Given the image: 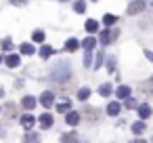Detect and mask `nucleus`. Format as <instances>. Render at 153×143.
Listing matches in <instances>:
<instances>
[{
	"mask_svg": "<svg viewBox=\"0 0 153 143\" xmlns=\"http://www.w3.org/2000/svg\"><path fill=\"white\" fill-rule=\"evenodd\" d=\"M113 65H115V57H109V61H107V67H109V70H113Z\"/></svg>",
	"mask_w": 153,
	"mask_h": 143,
	"instance_id": "32",
	"label": "nucleus"
},
{
	"mask_svg": "<svg viewBox=\"0 0 153 143\" xmlns=\"http://www.w3.org/2000/svg\"><path fill=\"white\" fill-rule=\"evenodd\" d=\"M78 46H80V42H78L76 38H69V40L65 42V51H69V53H74V51H78Z\"/></svg>",
	"mask_w": 153,
	"mask_h": 143,
	"instance_id": "14",
	"label": "nucleus"
},
{
	"mask_svg": "<svg viewBox=\"0 0 153 143\" xmlns=\"http://www.w3.org/2000/svg\"><path fill=\"white\" fill-rule=\"evenodd\" d=\"M2 112H4V120H7V122H11V120L17 118V105H15V103H7Z\"/></svg>",
	"mask_w": 153,
	"mask_h": 143,
	"instance_id": "3",
	"label": "nucleus"
},
{
	"mask_svg": "<svg viewBox=\"0 0 153 143\" xmlns=\"http://www.w3.org/2000/svg\"><path fill=\"white\" fill-rule=\"evenodd\" d=\"M2 95H4V91H2V88H0V97H2Z\"/></svg>",
	"mask_w": 153,
	"mask_h": 143,
	"instance_id": "35",
	"label": "nucleus"
},
{
	"mask_svg": "<svg viewBox=\"0 0 153 143\" xmlns=\"http://www.w3.org/2000/svg\"><path fill=\"white\" fill-rule=\"evenodd\" d=\"M94 44H97V42H94V38H86V40L82 42L84 51H92V49H94Z\"/></svg>",
	"mask_w": 153,
	"mask_h": 143,
	"instance_id": "23",
	"label": "nucleus"
},
{
	"mask_svg": "<svg viewBox=\"0 0 153 143\" xmlns=\"http://www.w3.org/2000/svg\"><path fill=\"white\" fill-rule=\"evenodd\" d=\"M23 143H40V135L38 133H27L23 137Z\"/></svg>",
	"mask_w": 153,
	"mask_h": 143,
	"instance_id": "15",
	"label": "nucleus"
},
{
	"mask_svg": "<svg viewBox=\"0 0 153 143\" xmlns=\"http://www.w3.org/2000/svg\"><path fill=\"white\" fill-rule=\"evenodd\" d=\"M145 128H147V126H145V122H143V120L132 124V133H134V135H143V133H145Z\"/></svg>",
	"mask_w": 153,
	"mask_h": 143,
	"instance_id": "17",
	"label": "nucleus"
},
{
	"mask_svg": "<svg viewBox=\"0 0 153 143\" xmlns=\"http://www.w3.org/2000/svg\"><path fill=\"white\" fill-rule=\"evenodd\" d=\"M61 143H78V133H65L63 137H61Z\"/></svg>",
	"mask_w": 153,
	"mask_h": 143,
	"instance_id": "10",
	"label": "nucleus"
},
{
	"mask_svg": "<svg viewBox=\"0 0 153 143\" xmlns=\"http://www.w3.org/2000/svg\"><path fill=\"white\" fill-rule=\"evenodd\" d=\"M0 112H2V109H0Z\"/></svg>",
	"mask_w": 153,
	"mask_h": 143,
	"instance_id": "39",
	"label": "nucleus"
},
{
	"mask_svg": "<svg viewBox=\"0 0 153 143\" xmlns=\"http://www.w3.org/2000/svg\"><path fill=\"white\" fill-rule=\"evenodd\" d=\"M126 107H130V109H132V107H136V101L128 97V99H126Z\"/></svg>",
	"mask_w": 153,
	"mask_h": 143,
	"instance_id": "29",
	"label": "nucleus"
},
{
	"mask_svg": "<svg viewBox=\"0 0 153 143\" xmlns=\"http://www.w3.org/2000/svg\"><path fill=\"white\" fill-rule=\"evenodd\" d=\"M153 112H151V107L147 105V103H143V105H138V118L140 120H145V118H149Z\"/></svg>",
	"mask_w": 153,
	"mask_h": 143,
	"instance_id": "8",
	"label": "nucleus"
},
{
	"mask_svg": "<svg viewBox=\"0 0 153 143\" xmlns=\"http://www.w3.org/2000/svg\"><path fill=\"white\" fill-rule=\"evenodd\" d=\"M122 112V105H120V101H111L109 105H107V114L109 116H117Z\"/></svg>",
	"mask_w": 153,
	"mask_h": 143,
	"instance_id": "6",
	"label": "nucleus"
},
{
	"mask_svg": "<svg viewBox=\"0 0 153 143\" xmlns=\"http://www.w3.org/2000/svg\"><path fill=\"white\" fill-rule=\"evenodd\" d=\"M57 109L65 114L67 109H71V101H63V103H59V105H57Z\"/></svg>",
	"mask_w": 153,
	"mask_h": 143,
	"instance_id": "27",
	"label": "nucleus"
},
{
	"mask_svg": "<svg viewBox=\"0 0 153 143\" xmlns=\"http://www.w3.org/2000/svg\"><path fill=\"white\" fill-rule=\"evenodd\" d=\"M61 2H67V0H61Z\"/></svg>",
	"mask_w": 153,
	"mask_h": 143,
	"instance_id": "38",
	"label": "nucleus"
},
{
	"mask_svg": "<svg viewBox=\"0 0 153 143\" xmlns=\"http://www.w3.org/2000/svg\"><path fill=\"white\" fill-rule=\"evenodd\" d=\"M74 11L76 13H84L86 11V0H76V2H74Z\"/></svg>",
	"mask_w": 153,
	"mask_h": 143,
	"instance_id": "18",
	"label": "nucleus"
},
{
	"mask_svg": "<svg viewBox=\"0 0 153 143\" xmlns=\"http://www.w3.org/2000/svg\"><path fill=\"white\" fill-rule=\"evenodd\" d=\"M82 112H84V116H86L88 120H99V116H101L97 107H84Z\"/></svg>",
	"mask_w": 153,
	"mask_h": 143,
	"instance_id": "7",
	"label": "nucleus"
},
{
	"mask_svg": "<svg viewBox=\"0 0 153 143\" xmlns=\"http://www.w3.org/2000/svg\"><path fill=\"white\" fill-rule=\"evenodd\" d=\"M80 118H82V116H80L78 112H71V109H69V114H65V122H67L69 126H76V124L80 122Z\"/></svg>",
	"mask_w": 153,
	"mask_h": 143,
	"instance_id": "5",
	"label": "nucleus"
},
{
	"mask_svg": "<svg viewBox=\"0 0 153 143\" xmlns=\"http://www.w3.org/2000/svg\"><path fill=\"white\" fill-rule=\"evenodd\" d=\"M0 137H4V133H2V130H0Z\"/></svg>",
	"mask_w": 153,
	"mask_h": 143,
	"instance_id": "36",
	"label": "nucleus"
},
{
	"mask_svg": "<svg viewBox=\"0 0 153 143\" xmlns=\"http://www.w3.org/2000/svg\"><path fill=\"white\" fill-rule=\"evenodd\" d=\"M145 57H147L149 61H153V53H151V51H145Z\"/></svg>",
	"mask_w": 153,
	"mask_h": 143,
	"instance_id": "33",
	"label": "nucleus"
},
{
	"mask_svg": "<svg viewBox=\"0 0 153 143\" xmlns=\"http://www.w3.org/2000/svg\"><path fill=\"white\" fill-rule=\"evenodd\" d=\"M11 49H13V40L11 38H4L2 40V51H11Z\"/></svg>",
	"mask_w": 153,
	"mask_h": 143,
	"instance_id": "28",
	"label": "nucleus"
},
{
	"mask_svg": "<svg viewBox=\"0 0 153 143\" xmlns=\"http://www.w3.org/2000/svg\"><path fill=\"white\" fill-rule=\"evenodd\" d=\"M115 95H117V99H128L130 97V86H117Z\"/></svg>",
	"mask_w": 153,
	"mask_h": 143,
	"instance_id": "12",
	"label": "nucleus"
},
{
	"mask_svg": "<svg viewBox=\"0 0 153 143\" xmlns=\"http://www.w3.org/2000/svg\"><path fill=\"white\" fill-rule=\"evenodd\" d=\"M103 23H105V25L109 28V25L117 23V17H115V15H105V17H103Z\"/></svg>",
	"mask_w": 153,
	"mask_h": 143,
	"instance_id": "22",
	"label": "nucleus"
},
{
	"mask_svg": "<svg viewBox=\"0 0 153 143\" xmlns=\"http://www.w3.org/2000/svg\"><path fill=\"white\" fill-rule=\"evenodd\" d=\"M53 53H55V51H53V49H51L48 44H44V46L40 49V57H42V59H48V57H51Z\"/></svg>",
	"mask_w": 153,
	"mask_h": 143,
	"instance_id": "20",
	"label": "nucleus"
},
{
	"mask_svg": "<svg viewBox=\"0 0 153 143\" xmlns=\"http://www.w3.org/2000/svg\"><path fill=\"white\" fill-rule=\"evenodd\" d=\"M19 51H21L23 55H34V46H32V44H27V42H25V44H21V46H19Z\"/></svg>",
	"mask_w": 153,
	"mask_h": 143,
	"instance_id": "24",
	"label": "nucleus"
},
{
	"mask_svg": "<svg viewBox=\"0 0 153 143\" xmlns=\"http://www.w3.org/2000/svg\"><path fill=\"white\" fill-rule=\"evenodd\" d=\"M88 97H90V88H88V86H86V88H80V91H78V99H80V101H86Z\"/></svg>",
	"mask_w": 153,
	"mask_h": 143,
	"instance_id": "21",
	"label": "nucleus"
},
{
	"mask_svg": "<svg viewBox=\"0 0 153 143\" xmlns=\"http://www.w3.org/2000/svg\"><path fill=\"white\" fill-rule=\"evenodd\" d=\"M21 124H23L25 128H32V126L36 124V118H34L32 114H25V116H21Z\"/></svg>",
	"mask_w": 153,
	"mask_h": 143,
	"instance_id": "9",
	"label": "nucleus"
},
{
	"mask_svg": "<svg viewBox=\"0 0 153 143\" xmlns=\"http://www.w3.org/2000/svg\"><path fill=\"white\" fill-rule=\"evenodd\" d=\"M151 141H153V139H151Z\"/></svg>",
	"mask_w": 153,
	"mask_h": 143,
	"instance_id": "40",
	"label": "nucleus"
},
{
	"mask_svg": "<svg viewBox=\"0 0 153 143\" xmlns=\"http://www.w3.org/2000/svg\"><path fill=\"white\" fill-rule=\"evenodd\" d=\"M21 105H23L25 109H34V107H36V99H34V97H23Z\"/></svg>",
	"mask_w": 153,
	"mask_h": 143,
	"instance_id": "16",
	"label": "nucleus"
},
{
	"mask_svg": "<svg viewBox=\"0 0 153 143\" xmlns=\"http://www.w3.org/2000/svg\"><path fill=\"white\" fill-rule=\"evenodd\" d=\"M4 63H7L9 67H17V65L21 63V59H19V55H9V57L4 59Z\"/></svg>",
	"mask_w": 153,
	"mask_h": 143,
	"instance_id": "11",
	"label": "nucleus"
},
{
	"mask_svg": "<svg viewBox=\"0 0 153 143\" xmlns=\"http://www.w3.org/2000/svg\"><path fill=\"white\" fill-rule=\"evenodd\" d=\"M101 61H103V51L97 55V63H94V67H99V65H101Z\"/></svg>",
	"mask_w": 153,
	"mask_h": 143,
	"instance_id": "31",
	"label": "nucleus"
},
{
	"mask_svg": "<svg viewBox=\"0 0 153 143\" xmlns=\"http://www.w3.org/2000/svg\"><path fill=\"white\" fill-rule=\"evenodd\" d=\"M27 2V0H11V4H15V7H23Z\"/></svg>",
	"mask_w": 153,
	"mask_h": 143,
	"instance_id": "30",
	"label": "nucleus"
},
{
	"mask_svg": "<svg viewBox=\"0 0 153 143\" xmlns=\"http://www.w3.org/2000/svg\"><path fill=\"white\" fill-rule=\"evenodd\" d=\"M40 124H42V128H51L53 126V116L51 114H42L40 116Z\"/></svg>",
	"mask_w": 153,
	"mask_h": 143,
	"instance_id": "13",
	"label": "nucleus"
},
{
	"mask_svg": "<svg viewBox=\"0 0 153 143\" xmlns=\"http://www.w3.org/2000/svg\"><path fill=\"white\" fill-rule=\"evenodd\" d=\"M32 38H34V42H42V40H44V32H42V30H36V32L32 34Z\"/></svg>",
	"mask_w": 153,
	"mask_h": 143,
	"instance_id": "26",
	"label": "nucleus"
},
{
	"mask_svg": "<svg viewBox=\"0 0 153 143\" xmlns=\"http://www.w3.org/2000/svg\"><path fill=\"white\" fill-rule=\"evenodd\" d=\"M0 63H2V57H0Z\"/></svg>",
	"mask_w": 153,
	"mask_h": 143,
	"instance_id": "37",
	"label": "nucleus"
},
{
	"mask_svg": "<svg viewBox=\"0 0 153 143\" xmlns=\"http://www.w3.org/2000/svg\"><path fill=\"white\" fill-rule=\"evenodd\" d=\"M84 28H86V32H90V34H92V32H97V30H99V23H97L94 19H88Z\"/></svg>",
	"mask_w": 153,
	"mask_h": 143,
	"instance_id": "19",
	"label": "nucleus"
},
{
	"mask_svg": "<svg viewBox=\"0 0 153 143\" xmlns=\"http://www.w3.org/2000/svg\"><path fill=\"white\" fill-rule=\"evenodd\" d=\"M117 36H120V30H117V28H113V30L105 28V30H103V34H101V42H103V44H111Z\"/></svg>",
	"mask_w": 153,
	"mask_h": 143,
	"instance_id": "1",
	"label": "nucleus"
},
{
	"mask_svg": "<svg viewBox=\"0 0 153 143\" xmlns=\"http://www.w3.org/2000/svg\"><path fill=\"white\" fill-rule=\"evenodd\" d=\"M40 103H42L46 109H51V107H53V103H55V95H53L51 91L42 93V97H40Z\"/></svg>",
	"mask_w": 153,
	"mask_h": 143,
	"instance_id": "4",
	"label": "nucleus"
},
{
	"mask_svg": "<svg viewBox=\"0 0 153 143\" xmlns=\"http://www.w3.org/2000/svg\"><path fill=\"white\" fill-rule=\"evenodd\" d=\"M143 9H145V0H132L128 4V15H138L143 13Z\"/></svg>",
	"mask_w": 153,
	"mask_h": 143,
	"instance_id": "2",
	"label": "nucleus"
},
{
	"mask_svg": "<svg viewBox=\"0 0 153 143\" xmlns=\"http://www.w3.org/2000/svg\"><path fill=\"white\" fill-rule=\"evenodd\" d=\"M99 93H101L103 97H107V95L111 93V84H109V82H105V84H101V86H99Z\"/></svg>",
	"mask_w": 153,
	"mask_h": 143,
	"instance_id": "25",
	"label": "nucleus"
},
{
	"mask_svg": "<svg viewBox=\"0 0 153 143\" xmlns=\"http://www.w3.org/2000/svg\"><path fill=\"white\" fill-rule=\"evenodd\" d=\"M130 143H147V141H143V139H132Z\"/></svg>",
	"mask_w": 153,
	"mask_h": 143,
	"instance_id": "34",
	"label": "nucleus"
}]
</instances>
